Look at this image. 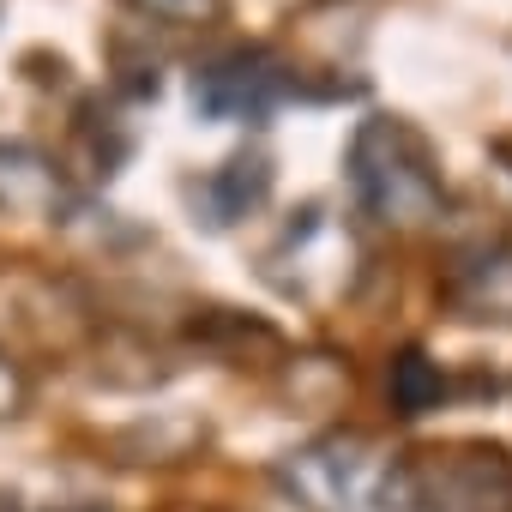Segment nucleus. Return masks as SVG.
I'll list each match as a JSON object with an SVG mask.
<instances>
[{"label": "nucleus", "instance_id": "9", "mask_svg": "<svg viewBox=\"0 0 512 512\" xmlns=\"http://www.w3.org/2000/svg\"><path fill=\"white\" fill-rule=\"evenodd\" d=\"M133 13L187 31V25H217V19H223V0H133Z\"/></svg>", "mask_w": 512, "mask_h": 512}, {"label": "nucleus", "instance_id": "10", "mask_svg": "<svg viewBox=\"0 0 512 512\" xmlns=\"http://www.w3.org/2000/svg\"><path fill=\"white\" fill-rule=\"evenodd\" d=\"M25 398H31V380H25V368L0 356V422H13V416L25 410Z\"/></svg>", "mask_w": 512, "mask_h": 512}, {"label": "nucleus", "instance_id": "7", "mask_svg": "<svg viewBox=\"0 0 512 512\" xmlns=\"http://www.w3.org/2000/svg\"><path fill=\"white\" fill-rule=\"evenodd\" d=\"M446 296L464 320H512V247H494L482 260L458 266Z\"/></svg>", "mask_w": 512, "mask_h": 512}, {"label": "nucleus", "instance_id": "6", "mask_svg": "<svg viewBox=\"0 0 512 512\" xmlns=\"http://www.w3.org/2000/svg\"><path fill=\"white\" fill-rule=\"evenodd\" d=\"M193 199H205V223H211V229L241 223L247 211H260V205L272 199V157H266V151H235L223 169H211V175L193 187Z\"/></svg>", "mask_w": 512, "mask_h": 512}, {"label": "nucleus", "instance_id": "3", "mask_svg": "<svg viewBox=\"0 0 512 512\" xmlns=\"http://www.w3.org/2000/svg\"><path fill=\"white\" fill-rule=\"evenodd\" d=\"M284 488L314 506V512H356L368 500H380V482H386V464L380 452L362 440V434H326L302 452L284 458Z\"/></svg>", "mask_w": 512, "mask_h": 512}, {"label": "nucleus", "instance_id": "2", "mask_svg": "<svg viewBox=\"0 0 512 512\" xmlns=\"http://www.w3.org/2000/svg\"><path fill=\"white\" fill-rule=\"evenodd\" d=\"M386 512H512V452L506 446H458L422 452L386 470Z\"/></svg>", "mask_w": 512, "mask_h": 512}, {"label": "nucleus", "instance_id": "1", "mask_svg": "<svg viewBox=\"0 0 512 512\" xmlns=\"http://www.w3.org/2000/svg\"><path fill=\"white\" fill-rule=\"evenodd\" d=\"M350 187H356L362 211L374 223H392V229H422L446 205L440 163H434L428 139L398 115H374V121L356 127V139H350Z\"/></svg>", "mask_w": 512, "mask_h": 512}, {"label": "nucleus", "instance_id": "5", "mask_svg": "<svg viewBox=\"0 0 512 512\" xmlns=\"http://www.w3.org/2000/svg\"><path fill=\"white\" fill-rule=\"evenodd\" d=\"M67 211H73V181L49 151H37L25 139L0 145V217L67 223Z\"/></svg>", "mask_w": 512, "mask_h": 512}, {"label": "nucleus", "instance_id": "4", "mask_svg": "<svg viewBox=\"0 0 512 512\" xmlns=\"http://www.w3.org/2000/svg\"><path fill=\"white\" fill-rule=\"evenodd\" d=\"M284 97L290 73L266 49H229L193 73V109L205 121H266Z\"/></svg>", "mask_w": 512, "mask_h": 512}, {"label": "nucleus", "instance_id": "8", "mask_svg": "<svg viewBox=\"0 0 512 512\" xmlns=\"http://www.w3.org/2000/svg\"><path fill=\"white\" fill-rule=\"evenodd\" d=\"M386 398H392V416H404V422L440 410V398H446V374H440V362H434L428 350H416V344L398 350L392 368H386Z\"/></svg>", "mask_w": 512, "mask_h": 512}]
</instances>
